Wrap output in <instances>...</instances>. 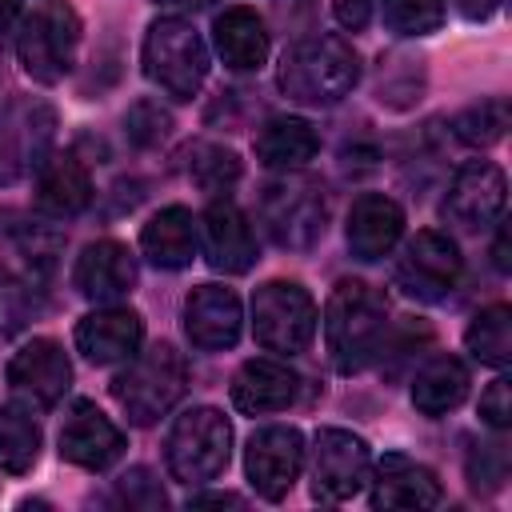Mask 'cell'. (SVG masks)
<instances>
[{"instance_id": "obj_34", "label": "cell", "mask_w": 512, "mask_h": 512, "mask_svg": "<svg viewBox=\"0 0 512 512\" xmlns=\"http://www.w3.org/2000/svg\"><path fill=\"white\" fill-rule=\"evenodd\" d=\"M124 132H128V140H132L136 148H152V144L168 140L172 116H168V108H160L156 100H136V104L128 108V116H124Z\"/></svg>"}, {"instance_id": "obj_7", "label": "cell", "mask_w": 512, "mask_h": 512, "mask_svg": "<svg viewBox=\"0 0 512 512\" xmlns=\"http://www.w3.org/2000/svg\"><path fill=\"white\" fill-rule=\"evenodd\" d=\"M76 44H80V16L64 0H44L28 16H20L16 52H20L24 72L36 84L64 80V72L76 60Z\"/></svg>"}, {"instance_id": "obj_24", "label": "cell", "mask_w": 512, "mask_h": 512, "mask_svg": "<svg viewBox=\"0 0 512 512\" xmlns=\"http://www.w3.org/2000/svg\"><path fill=\"white\" fill-rule=\"evenodd\" d=\"M92 200V176L80 156H48L44 168L36 172V208L48 216H76Z\"/></svg>"}, {"instance_id": "obj_15", "label": "cell", "mask_w": 512, "mask_h": 512, "mask_svg": "<svg viewBox=\"0 0 512 512\" xmlns=\"http://www.w3.org/2000/svg\"><path fill=\"white\" fill-rule=\"evenodd\" d=\"M8 384L36 408H52L64 400V392L72 384V364L56 340L36 336L8 360Z\"/></svg>"}, {"instance_id": "obj_13", "label": "cell", "mask_w": 512, "mask_h": 512, "mask_svg": "<svg viewBox=\"0 0 512 512\" xmlns=\"http://www.w3.org/2000/svg\"><path fill=\"white\" fill-rule=\"evenodd\" d=\"M504 196H508L504 172L492 160H468L464 168H456L440 212H444L448 224H456L464 232H480V228L500 220Z\"/></svg>"}, {"instance_id": "obj_43", "label": "cell", "mask_w": 512, "mask_h": 512, "mask_svg": "<svg viewBox=\"0 0 512 512\" xmlns=\"http://www.w3.org/2000/svg\"><path fill=\"white\" fill-rule=\"evenodd\" d=\"M156 4H164V8H180V12H192V8H204V4H212V0H156Z\"/></svg>"}, {"instance_id": "obj_8", "label": "cell", "mask_w": 512, "mask_h": 512, "mask_svg": "<svg viewBox=\"0 0 512 512\" xmlns=\"http://www.w3.org/2000/svg\"><path fill=\"white\" fill-rule=\"evenodd\" d=\"M260 224L272 236V244H280V248H292V252L312 248L324 236V224H328L324 188L308 176L284 172L260 196Z\"/></svg>"}, {"instance_id": "obj_29", "label": "cell", "mask_w": 512, "mask_h": 512, "mask_svg": "<svg viewBox=\"0 0 512 512\" xmlns=\"http://www.w3.org/2000/svg\"><path fill=\"white\" fill-rule=\"evenodd\" d=\"M468 352L488 364V368H504L512 360V308L508 304H488L472 316L468 332H464Z\"/></svg>"}, {"instance_id": "obj_27", "label": "cell", "mask_w": 512, "mask_h": 512, "mask_svg": "<svg viewBox=\"0 0 512 512\" xmlns=\"http://www.w3.org/2000/svg\"><path fill=\"white\" fill-rule=\"evenodd\" d=\"M468 368L456 356H432L416 376H412V404L424 416H444L468 396Z\"/></svg>"}, {"instance_id": "obj_5", "label": "cell", "mask_w": 512, "mask_h": 512, "mask_svg": "<svg viewBox=\"0 0 512 512\" xmlns=\"http://www.w3.org/2000/svg\"><path fill=\"white\" fill-rule=\"evenodd\" d=\"M168 472L180 484H208L228 468L232 456V424L220 408H188L184 416H176L172 432H168Z\"/></svg>"}, {"instance_id": "obj_31", "label": "cell", "mask_w": 512, "mask_h": 512, "mask_svg": "<svg viewBox=\"0 0 512 512\" xmlns=\"http://www.w3.org/2000/svg\"><path fill=\"white\" fill-rule=\"evenodd\" d=\"M508 116H512V112H508L504 100H480V104H468V108L452 120V132H456V140L468 144V148H492V144L504 136Z\"/></svg>"}, {"instance_id": "obj_22", "label": "cell", "mask_w": 512, "mask_h": 512, "mask_svg": "<svg viewBox=\"0 0 512 512\" xmlns=\"http://www.w3.org/2000/svg\"><path fill=\"white\" fill-rule=\"evenodd\" d=\"M404 236V208L384 192H364L348 212V248L356 260H384Z\"/></svg>"}, {"instance_id": "obj_14", "label": "cell", "mask_w": 512, "mask_h": 512, "mask_svg": "<svg viewBox=\"0 0 512 512\" xmlns=\"http://www.w3.org/2000/svg\"><path fill=\"white\" fill-rule=\"evenodd\" d=\"M60 456L84 472H104L124 456V432L92 400H72L60 424Z\"/></svg>"}, {"instance_id": "obj_25", "label": "cell", "mask_w": 512, "mask_h": 512, "mask_svg": "<svg viewBox=\"0 0 512 512\" xmlns=\"http://www.w3.org/2000/svg\"><path fill=\"white\" fill-rule=\"evenodd\" d=\"M212 36H216L220 60H224L232 72H256V68L268 60V28H264V20H260L252 8H244V4L224 8V12L216 16Z\"/></svg>"}, {"instance_id": "obj_35", "label": "cell", "mask_w": 512, "mask_h": 512, "mask_svg": "<svg viewBox=\"0 0 512 512\" xmlns=\"http://www.w3.org/2000/svg\"><path fill=\"white\" fill-rule=\"evenodd\" d=\"M28 320V288L24 280L0 264V340H12Z\"/></svg>"}, {"instance_id": "obj_39", "label": "cell", "mask_w": 512, "mask_h": 512, "mask_svg": "<svg viewBox=\"0 0 512 512\" xmlns=\"http://www.w3.org/2000/svg\"><path fill=\"white\" fill-rule=\"evenodd\" d=\"M20 28V0H0V44Z\"/></svg>"}, {"instance_id": "obj_37", "label": "cell", "mask_w": 512, "mask_h": 512, "mask_svg": "<svg viewBox=\"0 0 512 512\" xmlns=\"http://www.w3.org/2000/svg\"><path fill=\"white\" fill-rule=\"evenodd\" d=\"M480 420L496 432H504L512 424V384L504 376H496L484 392H480Z\"/></svg>"}, {"instance_id": "obj_30", "label": "cell", "mask_w": 512, "mask_h": 512, "mask_svg": "<svg viewBox=\"0 0 512 512\" xmlns=\"http://www.w3.org/2000/svg\"><path fill=\"white\" fill-rule=\"evenodd\" d=\"M188 176H192V184L204 196L220 200L240 180V156L232 148H224V144H196L192 148V160H188Z\"/></svg>"}, {"instance_id": "obj_19", "label": "cell", "mask_w": 512, "mask_h": 512, "mask_svg": "<svg viewBox=\"0 0 512 512\" xmlns=\"http://www.w3.org/2000/svg\"><path fill=\"white\" fill-rule=\"evenodd\" d=\"M72 284L84 300L112 304L136 288V256L120 240H96L76 256Z\"/></svg>"}, {"instance_id": "obj_32", "label": "cell", "mask_w": 512, "mask_h": 512, "mask_svg": "<svg viewBox=\"0 0 512 512\" xmlns=\"http://www.w3.org/2000/svg\"><path fill=\"white\" fill-rule=\"evenodd\" d=\"M380 12L396 36H428L444 24L448 0H380Z\"/></svg>"}, {"instance_id": "obj_11", "label": "cell", "mask_w": 512, "mask_h": 512, "mask_svg": "<svg viewBox=\"0 0 512 512\" xmlns=\"http://www.w3.org/2000/svg\"><path fill=\"white\" fill-rule=\"evenodd\" d=\"M372 472V452L364 436L348 428H320L312 444V496L324 504L352 500Z\"/></svg>"}, {"instance_id": "obj_1", "label": "cell", "mask_w": 512, "mask_h": 512, "mask_svg": "<svg viewBox=\"0 0 512 512\" xmlns=\"http://www.w3.org/2000/svg\"><path fill=\"white\" fill-rule=\"evenodd\" d=\"M388 336V304L364 280H340L324 304V344L332 364L352 376L368 368Z\"/></svg>"}, {"instance_id": "obj_3", "label": "cell", "mask_w": 512, "mask_h": 512, "mask_svg": "<svg viewBox=\"0 0 512 512\" xmlns=\"http://www.w3.org/2000/svg\"><path fill=\"white\" fill-rule=\"evenodd\" d=\"M188 388V364L172 344H152L144 352H136L128 360V368L112 380V396L116 404L128 412L132 424L148 428L160 416H168L176 408V400Z\"/></svg>"}, {"instance_id": "obj_42", "label": "cell", "mask_w": 512, "mask_h": 512, "mask_svg": "<svg viewBox=\"0 0 512 512\" xmlns=\"http://www.w3.org/2000/svg\"><path fill=\"white\" fill-rule=\"evenodd\" d=\"M208 504H216V508H224V504L240 508V504H244V496H232V492H208V496H192V508H208Z\"/></svg>"}, {"instance_id": "obj_41", "label": "cell", "mask_w": 512, "mask_h": 512, "mask_svg": "<svg viewBox=\"0 0 512 512\" xmlns=\"http://www.w3.org/2000/svg\"><path fill=\"white\" fill-rule=\"evenodd\" d=\"M492 264H496L500 272H508V268H512V256H508V228H504V224L496 228V244H492Z\"/></svg>"}, {"instance_id": "obj_33", "label": "cell", "mask_w": 512, "mask_h": 512, "mask_svg": "<svg viewBox=\"0 0 512 512\" xmlns=\"http://www.w3.org/2000/svg\"><path fill=\"white\" fill-rule=\"evenodd\" d=\"M468 480H472L476 492H496L508 480V448H504V440L472 444V452H468Z\"/></svg>"}, {"instance_id": "obj_18", "label": "cell", "mask_w": 512, "mask_h": 512, "mask_svg": "<svg viewBox=\"0 0 512 512\" xmlns=\"http://www.w3.org/2000/svg\"><path fill=\"white\" fill-rule=\"evenodd\" d=\"M368 480H372V508H436L444 500L436 472L404 452H388L376 464V472H368Z\"/></svg>"}, {"instance_id": "obj_6", "label": "cell", "mask_w": 512, "mask_h": 512, "mask_svg": "<svg viewBox=\"0 0 512 512\" xmlns=\"http://www.w3.org/2000/svg\"><path fill=\"white\" fill-rule=\"evenodd\" d=\"M56 140V108L40 96H12L0 108V188L44 168Z\"/></svg>"}, {"instance_id": "obj_26", "label": "cell", "mask_w": 512, "mask_h": 512, "mask_svg": "<svg viewBox=\"0 0 512 512\" xmlns=\"http://www.w3.org/2000/svg\"><path fill=\"white\" fill-rule=\"evenodd\" d=\"M320 152V136L308 120L300 116H272L260 132H256V156L264 168L276 172H296L304 168L312 156Z\"/></svg>"}, {"instance_id": "obj_36", "label": "cell", "mask_w": 512, "mask_h": 512, "mask_svg": "<svg viewBox=\"0 0 512 512\" xmlns=\"http://www.w3.org/2000/svg\"><path fill=\"white\" fill-rule=\"evenodd\" d=\"M116 492L128 508H164V492H160V484L152 480L148 468H128L116 480Z\"/></svg>"}, {"instance_id": "obj_17", "label": "cell", "mask_w": 512, "mask_h": 512, "mask_svg": "<svg viewBox=\"0 0 512 512\" xmlns=\"http://www.w3.org/2000/svg\"><path fill=\"white\" fill-rule=\"evenodd\" d=\"M200 244H204L208 264L224 276H240L256 264V236L248 228V216L228 196L208 204L200 220Z\"/></svg>"}, {"instance_id": "obj_4", "label": "cell", "mask_w": 512, "mask_h": 512, "mask_svg": "<svg viewBox=\"0 0 512 512\" xmlns=\"http://www.w3.org/2000/svg\"><path fill=\"white\" fill-rule=\"evenodd\" d=\"M144 76L172 100H192L208 76V48L200 32L180 16H160L144 36Z\"/></svg>"}, {"instance_id": "obj_38", "label": "cell", "mask_w": 512, "mask_h": 512, "mask_svg": "<svg viewBox=\"0 0 512 512\" xmlns=\"http://www.w3.org/2000/svg\"><path fill=\"white\" fill-rule=\"evenodd\" d=\"M372 4H376V0H332V12H336V20H340V28L360 32V28L372 20Z\"/></svg>"}, {"instance_id": "obj_23", "label": "cell", "mask_w": 512, "mask_h": 512, "mask_svg": "<svg viewBox=\"0 0 512 512\" xmlns=\"http://www.w3.org/2000/svg\"><path fill=\"white\" fill-rule=\"evenodd\" d=\"M196 244H200V228L192 220V212L184 204H168L160 208L144 228H140V248L144 256L164 268V272H176V268H188L192 256H196Z\"/></svg>"}, {"instance_id": "obj_16", "label": "cell", "mask_w": 512, "mask_h": 512, "mask_svg": "<svg viewBox=\"0 0 512 512\" xmlns=\"http://www.w3.org/2000/svg\"><path fill=\"white\" fill-rule=\"evenodd\" d=\"M240 296L224 284H200L184 300V332L204 352H224L240 340Z\"/></svg>"}, {"instance_id": "obj_21", "label": "cell", "mask_w": 512, "mask_h": 512, "mask_svg": "<svg viewBox=\"0 0 512 512\" xmlns=\"http://www.w3.org/2000/svg\"><path fill=\"white\" fill-rule=\"evenodd\" d=\"M300 392V376L284 360H244L240 372L232 376V404L244 416H264V412H284Z\"/></svg>"}, {"instance_id": "obj_20", "label": "cell", "mask_w": 512, "mask_h": 512, "mask_svg": "<svg viewBox=\"0 0 512 512\" xmlns=\"http://www.w3.org/2000/svg\"><path fill=\"white\" fill-rule=\"evenodd\" d=\"M144 320L132 308H96L76 324V348L92 364H120L140 352Z\"/></svg>"}, {"instance_id": "obj_12", "label": "cell", "mask_w": 512, "mask_h": 512, "mask_svg": "<svg viewBox=\"0 0 512 512\" xmlns=\"http://www.w3.org/2000/svg\"><path fill=\"white\" fill-rule=\"evenodd\" d=\"M300 468H304V436H300V428L268 424V428L252 432V440L244 448V472H248V484L256 488V496L284 500L288 488L296 484Z\"/></svg>"}, {"instance_id": "obj_9", "label": "cell", "mask_w": 512, "mask_h": 512, "mask_svg": "<svg viewBox=\"0 0 512 512\" xmlns=\"http://www.w3.org/2000/svg\"><path fill=\"white\" fill-rule=\"evenodd\" d=\"M252 336L264 352L296 356L316 336V300L296 280H268L252 296Z\"/></svg>"}, {"instance_id": "obj_28", "label": "cell", "mask_w": 512, "mask_h": 512, "mask_svg": "<svg viewBox=\"0 0 512 512\" xmlns=\"http://www.w3.org/2000/svg\"><path fill=\"white\" fill-rule=\"evenodd\" d=\"M36 456H40V424L32 420V412L20 404L0 408V472L24 476L32 472Z\"/></svg>"}, {"instance_id": "obj_40", "label": "cell", "mask_w": 512, "mask_h": 512, "mask_svg": "<svg viewBox=\"0 0 512 512\" xmlns=\"http://www.w3.org/2000/svg\"><path fill=\"white\" fill-rule=\"evenodd\" d=\"M500 4H504V0H456L460 16H468V20H488Z\"/></svg>"}, {"instance_id": "obj_2", "label": "cell", "mask_w": 512, "mask_h": 512, "mask_svg": "<svg viewBox=\"0 0 512 512\" xmlns=\"http://www.w3.org/2000/svg\"><path fill=\"white\" fill-rule=\"evenodd\" d=\"M360 80V56L340 36H304L280 56L276 84L296 104H336L344 100Z\"/></svg>"}, {"instance_id": "obj_10", "label": "cell", "mask_w": 512, "mask_h": 512, "mask_svg": "<svg viewBox=\"0 0 512 512\" xmlns=\"http://www.w3.org/2000/svg\"><path fill=\"white\" fill-rule=\"evenodd\" d=\"M460 272H464V260L456 240L436 228H420L396 256V284L420 304L444 300L456 288Z\"/></svg>"}]
</instances>
